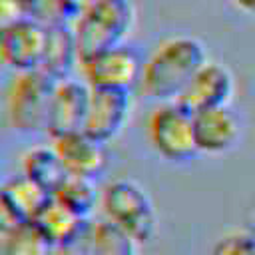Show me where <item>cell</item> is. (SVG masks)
Returning a JSON list of instances; mask_svg holds the SVG:
<instances>
[{
	"label": "cell",
	"instance_id": "obj_1",
	"mask_svg": "<svg viewBox=\"0 0 255 255\" xmlns=\"http://www.w3.org/2000/svg\"><path fill=\"white\" fill-rule=\"evenodd\" d=\"M205 48L191 36H175L161 42L143 62L141 88L155 102H175L193 74L205 64Z\"/></svg>",
	"mask_w": 255,
	"mask_h": 255
},
{
	"label": "cell",
	"instance_id": "obj_2",
	"mask_svg": "<svg viewBox=\"0 0 255 255\" xmlns=\"http://www.w3.org/2000/svg\"><path fill=\"white\" fill-rule=\"evenodd\" d=\"M135 22L131 0H96L84 8L72 30L80 62L114 46L124 44Z\"/></svg>",
	"mask_w": 255,
	"mask_h": 255
},
{
	"label": "cell",
	"instance_id": "obj_3",
	"mask_svg": "<svg viewBox=\"0 0 255 255\" xmlns=\"http://www.w3.org/2000/svg\"><path fill=\"white\" fill-rule=\"evenodd\" d=\"M106 219L131 235L137 243H147L157 229V215L147 191L131 179H114L102 191Z\"/></svg>",
	"mask_w": 255,
	"mask_h": 255
},
{
	"label": "cell",
	"instance_id": "obj_4",
	"mask_svg": "<svg viewBox=\"0 0 255 255\" xmlns=\"http://www.w3.org/2000/svg\"><path fill=\"white\" fill-rule=\"evenodd\" d=\"M147 137L159 157L171 163H187L197 153L193 112L179 100L161 102L147 120Z\"/></svg>",
	"mask_w": 255,
	"mask_h": 255
},
{
	"label": "cell",
	"instance_id": "obj_5",
	"mask_svg": "<svg viewBox=\"0 0 255 255\" xmlns=\"http://www.w3.org/2000/svg\"><path fill=\"white\" fill-rule=\"evenodd\" d=\"M56 84L58 82L40 68L18 72L14 76L6 98L8 120L14 129L22 133H36L46 129L48 108Z\"/></svg>",
	"mask_w": 255,
	"mask_h": 255
},
{
	"label": "cell",
	"instance_id": "obj_6",
	"mask_svg": "<svg viewBox=\"0 0 255 255\" xmlns=\"http://www.w3.org/2000/svg\"><path fill=\"white\" fill-rule=\"evenodd\" d=\"M84 80L90 88H124L129 90L135 80L141 78V56L126 46H114L102 50L80 62Z\"/></svg>",
	"mask_w": 255,
	"mask_h": 255
},
{
	"label": "cell",
	"instance_id": "obj_7",
	"mask_svg": "<svg viewBox=\"0 0 255 255\" xmlns=\"http://www.w3.org/2000/svg\"><path fill=\"white\" fill-rule=\"evenodd\" d=\"M131 112V94L124 88H92L84 131L94 139L108 143L118 137Z\"/></svg>",
	"mask_w": 255,
	"mask_h": 255
},
{
	"label": "cell",
	"instance_id": "obj_8",
	"mask_svg": "<svg viewBox=\"0 0 255 255\" xmlns=\"http://www.w3.org/2000/svg\"><path fill=\"white\" fill-rule=\"evenodd\" d=\"M90 94L92 88L82 80L66 78L56 84L46 120V131L50 133V137L84 129Z\"/></svg>",
	"mask_w": 255,
	"mask_h": 255
},
{
	"label": "cell",
	"instance_id": "obj_9",
	"mask_svg": "<svg viewBox=\"0 0 255 255\" xmlns=\"http://www.w3.org/2000/svg\"><path fill=\"white\" fill-rule=\"evenodd\" d=\"M46 28L26 18L0 36V60L18 72L38 70L42 64Z\"/></svg>",
	"mask_w": 255,
	"mask_h": 255
},
{
	"label": "cell",
	"instance_id": "obj_10",
	"mask_svg": "<svg viewBox=\"0 0 255 255\" xmlns=\"http://www.w3.org/2000/svg\"><path fill=\"white\" fill-rule=\"evenodd\" d=\"M233 96V76L219 62H205L189 80L179 102L195 112L227 106Z\"/></svg>",
	"mask_w": 255,
	"mask_h": 255
},
{
	"label": "cell",
	"instance_id": "obj_11",
	"mask_svg": "<svg viewBox=\"0 0 255 255\" xmlns=\"http://www.w3.org/2000/svg\"><path fill=\"white\" fill-rule=\"evenodd\" d=\"M193 129L197 151L207 155H219L229 151L237 143L241 124L229 106H219L195 112Z\"/></svg>",
	"mask_w": 255,
	"mask_h": 255
},
{
	"label": "cell",
	"instance_id": "obj_12",
	"mask_svg": "<svg viewBox=\"0 0 255 255\" xmlns=\"http://www.w3.org/2000/svg\"><path fill=\"white\" fill-rule=\"evenodd\" d=\"M52 147L56 149L66 173L96 179L106 165L104 143L88 135L84 129L52 137Z\"/></svg>",
	"mask_w": 255,
	"mask_h": 255
},
{
	"label": "cell",
	"instance_id": "obj_13",
	"mask_svg": "<svg viewBox=\"0 0 255 255\" xmlns=\"http://www.w3.org/2000/svg\"><path fill=\"white\" fill-rule=\"evenodd\" d=\"M76 64H80V56L72 26L46 28V42H44L40 70H44L50 78L60 82L70 78Z\"/></svg>",
	"mask_w": 255,
	"mask_h": 255
},
{
	"label": "cell",
	"instance_id": "obj_14",
	"mask_svg": "<svg viewBox=\"0 0 255 255\" xmlns=\"http://www.w3.org/2000/svg\"><path fill=\"white\" fill-rule=\"evenodd\" d=\"M32 223L38 227V231L44 235V239L56 247L62 245L70 239H74L86 225L88 219L78 217L76 213H72L68 207H64L60 201L52 199L34 219Z\"/></svg>",
	"mask_w": 255,
	"mask_h": 255
},
{
	"label": "cell",
	"instance_id": "obj_15",
	"mask_svg": "<svg viewBox=\"0 0 255 255\" xmlns=\"http://www.w3.org/2000/svg\"><path fill=\"white\" fill-rule=\"evenodd\" d=\"M0 189L6 193V197L10 199V203L14 205V209L18 211V215L24 221H32L54 199L52 191L38 185L24 173H18V175H12L10 179H6L0 185Z\"/></svg>",
	"mask_w": 255,
	"mask_h": 255
},
{
	"label": "cell",
	"instance_id": "obj_16",
	"mask_svg": "<svg viewBox=\"0 0 255 255\" xmlns=\"http://www.w3.org/2000/svg\"><path fill=\"white\" fill-rule=\"evenodd\" d=\"M54 199L60 201L64 207H68L78 217L88 219L92 211L96 209V205L100 203L102 191L98 189L94 177L66 173V177L54 189Z\"/></svg>",
	"mask_w": 255,
	"mask_h": 255
},
{
	"label": "cell",
	"instance_id": "obj_17",
	"mask_svg": "<svg viewBox=\"0 0 255 255\" xmlns=\"http://www.w3.org/2000/svg\"><path fill=\"white\" fill-rule=\"evenodd\" d=\"M22 173L52 193L66 177V169L52 145H38L28 149L22 157Z\"/></svg>",
	"mask_w": 255,
	"mask_h": 255
},
{
	"label": "cell",
	"instance_id": "obj_18",
	"mask_svg": "<svg viewBox=\"0 0 255 255\" xmlns=\"http://www.w3.org/2000/svg\"><path fill=\"white\" fill-rule=\"evenodd\" d=\"M137 245L131 235L108 219L92 223L90 255H137Z\"/></svg>",
	"mask_w": 255,
	"mask_h": 255
},
{
	"label": "cell",
	"instance_id": "obj_19",
	"mask_svg": "<svg viewBox=\"0 0 255 255\" xmlns=\"http://www.w3.org/2000/svg\"><path fill=\"white\" fill-rule=\"evenodd\" d=\"M52 245L44 239L32 221L20 223L10 233L2 235L0 255H50Z\"/></svg>",
	"mask_w": 255,
	"mask_h": 255
},
{
	"label": "cell",
	"instance_id": "obj_20",
	"mask_svg": "<svg viewBox=\"0 0 255 255\" xmlns=\"http://www.w3.org/2000/svg\"><path fill=\"white\" fill-rule=\"evenodd\" d=\"M28 18L44 28L72 26L78 18V8L70 0H24Z\"/></svg>",
	"mask_w": 255,
	"mask_h": 255
},
{
	"label": "cell",
	"instance_id": "obj_21",
	"mask_svg": "<svg viewBox=\"0 0 255 255\" xmlns=\"http://www.w3.org/2000/svg\"><path fill=\"white\" fill-rule=\"evenodd\" d=\"M211 255H255V233L247 229H235L217 239Z\"/></svg>",
	"mask_w": 255,
	"mask_h": 255
},
{
	"label": "cell",
	"instance_id": "obj_22",
	"mask_svg": "<svg viewBox=\"0 0 255 255\" xmlns=\"http://www.w3.org/2000/svg\"><path fill=\"white\" fill-rule=\"evenodd\" d=\"M28 18L24 0H0V36L14 24Z\"/></svg>",
	"mask_w": 255,
	"mask_h": 255
},
{
	"label": "cell",
	"instance_id": "obj_23",
	"mask_svg": "<svg viewBox=\"0 0 255 255\" xmlns=\"http://www.w3.org/2000/svg\"><path fill=\"white\" fill-rule=\"evenodd\" d=\"M90 233H92V223L88 225L70 241L52 247L50 255H90Z\"/></svg>",
	"mask_w": 255,
	"mask_h": 255
},
{
	"label": "cell",
	"instance_id": "obj_24",
	"mask_svg": "<svg viewBox=\"0 0 255 255\" xmlns=\"http://www.w3.org/2000/svg\"><path fill=\"white\" fill-rule=\"evenodd\" d=\"M20 223H24V219L18 215V211L14 209V205L10 203L6 193L0 189V237L10 233L12 229H16Z\"/></svg>",
	"mask_w": 255,
	"mask_h": 255
},
{
	"label": "cell",
	"instance_id": "obj_25",
	"mask_svg": "<svg viewBox=\"0 0 255 255\" xmlns=\"http://www.w3.org/2000/svg\"><path fill=\"white\" fill-rule=\"evenodd\" d=\"M239 10H243L245 14L255 16V0H231Z\"/></svg>",
	"mask_w": 255,
	"mask_h": 255
},
{
	"label": "cell",
	"instance_id": "obj_26",
	"mask_svg": "<svg viewBox=\"0 0 255 255\" xmlns=\"http://www.w3.org/2000/svg\"><path fill=\"white\" fill-rule=\"evenodd\" d=\"M70 2H72V4H74V6L78 8V12H82L84 8H88L90 4H94L96 0H70Z\"/></svg>",
	"mask_w": 255,
	"mask_h": 255
}]
</instances>
